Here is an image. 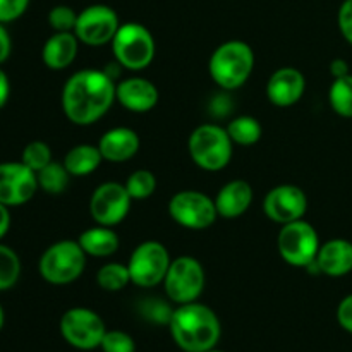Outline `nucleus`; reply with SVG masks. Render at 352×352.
Wrapping results in <instances>:
<instances>
[{
	"mask_svg": "<svg viewBox=\"0 0 352 352\" xmlns=\"http://www.w3.org/2000/svg\"><path fill=\"white\" fill-rule=\"evenodd\" d=\"M36 177L41 191H45L47 195H62L67 189L72 175L69 174L64 164H60V162H50L47 167L38 172Z\"/></svg>",
	"mask_w": 352,
	"mask_h": 352,
	"instance_id": "25",
	"label": "nucleus"
},
{
	"mask_svg": "<svg viewBox=\"0 0 352 352\" xmlns=\"http://www.w3.org/2000/svg\"><path fill=\"white\" fill-rule=\"evenodd\" d=\"M306 210H308L306 192L294 184L275 186L263 199V212L267 219L280 226L301 220Z\"/></svg>",
	"mask_w": 352,
	"mask_h": 352,
	"instance_id": "15",
	"label": "nucleus"
},
{
	"mask_svg": "<svg viewBox=\"0 0 352 352\" xmlns=\"http://www.w3.org/2000/svg\"><path fill=\"white\" fill-rule=\"evenodd\" d=\"M79 246L86 253V256L95 258H109L119 250L120 239L119 234L112 230V227L98 226L86 229L81 236L78 237Z\"/></svg>",
	"mask_w": 352,
	"mask_h": 352,
	"instance_id": "22",
	"label": "nucleus"
},
{
	"mask_svg": "<svg viewBox=\"0 0 352 352\" xmlns=\"http://www.w3.org/2000/svg\"><path fill=\"white\" fill-rule=\"evenodd\" d=\"M21 162L38 174L41 168L47 167L50 162H54L50 146L45 141H31L24 146L23 153H21Z\"/></svg>",
	"mask_w": 352,
	"mask_h": 352,
	"instance_id": "30",
	"label": "nucleus"
},
{
	"mask_svg": "<svg viewBox=\"0 0 352 352\" xmlns=\"http://www.w3.org/2000/svg\"><path fill=\"white\" fill-rule=\"evenodd\" d=\"M100 349L103 352H134L136 344H134L133 337L122 330H107L102 344H100Z\"/></svg>",
	"mask_w": 352,
	"mask_h": 352,
	"instance_id": "32",
	"label": "nucleus"
},
{
	"mask_svg": "<svg viewBox=\"0 0 352 352\" xmlns=\"http://www.w3.org/2000/svg\"><path fill=\"white\" fill-rule=\"evenodd\" d=\"M140 136L131 127H113L103 133L98 141L103 160L112 162V164L131 160L140 151Z\"/></svg>",
	"mask_w": 352,
	"mask_h": 352,
	"instance_id": "18",
	"label": "nucleus"
},
{
	"mask_svg": "<svg viewBox=\"0 0 352 352\" xmlns=\"http://www.w3.org/2000/svg\"><path fill=\"white\" fill-rule=\"evenodd\" d=\"M86 267V253L78 241H57L41 254L38 272L52 285H67L78 280Z\"/></svg>",
	"mask_w": 352,
	"mask_h": 352,
	"instance_id": "5",
	"label": "nucleus"
},
{
	"mask_svg": "<svg viewBox=\"0 0 352 352\" xmlns=\"http://www.w3.org/2000/svg\"><path fill=\"white\" fill-rule=\"evenodd\" d=\"M254 67V52L246 41L229 40L213 50L208 62L210 78L226 91L241 88Z\"/></svg>",
	"mask_w": 352,
	"mask_h": 352,
	"instance_id": "3",
	"label": "nucleus"
},
{
	"mask_svg": "<svg viewBox=\"0 0 352 352\" xmlns=\"http://www.w3.org/2000/svg\"><path fill=\"white\" fill-rule=\"evenodd\" d=\"M10 52H12V40H10V34L3 23H0V64L9 58Z\"/></svg>",
	"mask_w": 352,
	"mask_h": 352,
	"instance_id": "36",
	"label": "nucleus"
},
{
	"mask_svg": "<svg viewBox=\"0 0 352 352\" xmlns=\"http://www.w3.org/2000/svg\"><path fill=\"white\" fill-rule=\"evenodd\" d=\"M102 162L103 157L98 144L81 143L72 146L65 153L62 164L65 165V168H67L72 177H85V175L93 174L102 165Z\"/></svg>",
	"mask_w": 352,
	"mask_h": 352,
	"instance_id": "23",
	"label": "nucleus"
},
{
	"mask_svg": "<svg viewBox=\"0 0 352 352\" xmlns=\"http://www.w3.org/2000/svg\"><path fill=\"white\" fill-rule=\"evenodd\" d=\"M168 215L177 226L189 230H205L219 219L215 199L195 189L175 192L168 201Z\"/></svg>",
	"mask_w": 352,
	"mask_h": 352,
	"instance_id": "10",
	"label": "nucleus"
},
{
	"mask_svg": "<svg viewBox=\"0 0 352 352\" xmlns=\"http://www.w3.org/2000/svg\"><path fill=\"white\" fill-rule=\"evenodd\" d=\"M30 0H0V23L7 24L19 19L28 10Z\"/></svg>",
	"mask_w": 352,
	"mask_h": 352,
	"instance_id": "33",
	"label": "nucleus"
},
{
	"mask_svg": "<svg viewBox=\"0 0 352 352\" xmlns=\"http://www.w3.org/2000/svg\"><path fill=\"white\" fill-rule=\"evenodd\" d=\"M78 23V12L69 6H55L48 12V24L55 33L74 31Z\"/></svg>",
	"mask_w": 352,
	"mask_h": 352,
	"instance_id": "31",
	"label": "nucleus"
},
{
	"mask_svg": "<svg viewBox=\"0 0 352 352\" xmlns=\"http://www.w3.org/2000/svg\"><path fill=\"white\" fill-rule=\"evenodd\" d=\"M79 43L74 31L67 33H54L43 45L41 60L52 71H64L78 57Z\"/></svg>",
	"mask_w": 352,
	"mask_h": 352,
	"instance_id": "21",
	"label": "nucleus"
},
{
	"mask_svg": "<svg viewBox=\"0 0 352 352\" xmlns=\"http://www.w3.org/2000/svg\"><path fill=\"white\" fill-rule=\"evenodd\" d=\"M337 24H339L340 33L346 38L347 43L352 45V0L342 2L339 14H337Z\"/></svg>",
	"mask_w": 352,
	"mask_h": 352,
	"instance_id": "34",
	"label": "nucleus"
},
{
	"mask_svg": "<svg viewBox=\"0 0 352 352\" xmlns=\"http://www.w3.org/2000/svg\"><path fill=\"white\" fill-rule=\"evenodd\" d=\"M337 322L344 330L352 333V294L346 296L337 308Z\"/></svg>",
	"mask_w": 352,
	"mask_h": 352,
	"instance_id": "35",
	"label": "nucleus"
},
{
	"mask_svg": "<svg viewBox=\"0 0 352 352\" xmlns=\"http://www.w3.org/2000/svg\"><path fill=\"white\" fill-rule=\"evenodd\" d=\"M105 332L103 320L89 308H71L60 318L62 337L76 349L91 351L100 347Z\"/></svg>",
	"mask_w": 352,
	"mask_h": 352,
	"instance_id": "11",
	"label": "nucleus"
},
{
	"mask_svg": "<svg viewBox=\"0 0 352 352\" xmlns=\"http://www.w3.org/2000/svg\"><path fill=\"white\" fill-rule=\"evenodd\" d=\"M253 198V188H251L250 182L243 181V179L227 182L215 196V206L219 217L226 220L239 219L241 215H244L250 210Z\"/></svg>",
	"mask_w": 352,
	"mask_h": 352,
	"instance_id": "20",
	"label": "nucleus"
},
{
	"mask_svg": "<svg viewBox=\"0 0 352 352\" xmlns=\"http://www.w3.org/2000/svg\"><path fill=\"white\" fill-rule=\"evenodd\" d=\"M226 131L232 143L239 146H253L261 140V133H263L260 120L253 116L234 117L227 124Z\"/></svg>",
	"mask_w": 352,
	"mask_h": 352,
	"instance_id": "24",
	"label": "nucleus"
},
{
	"mask_svg": "<svg viewBox=\"0 0 352 352\" xmlns=\"http://www.w3.org/2000/svg\"><path fill=\"white\" fill-rule=\"evenodd\" d=\"M21 277V260L12 248L0 244V291H9Z\"/></svg>",
	"mask_w": 352,
	"mask_h": 352,
	"instance_id": "28",
	"label": "nucleus"
},
{
	"mask_svg": "<svg viewBox=\"0 0 352 352\" xmlns=\"http://www.w3.org/2000/svg\"><path fill=\"white\" fill-rule=\"evenodd\" d=\"M2 327H3V309L2 306H0V330H2Z\"/></svg>",
	"mask_w": 352,
	"mask_h": 352,
	"instance_id": "40",
	"label": "nucleus"
},
{
	"mask_svg": "<svg viewBox=\"0 0 352 352\" xmlns=\"http://www.w3.org/2000/svg\"><path fill=\"white\" fill-rule=\"evenodd\" d=\"M330 74H332L333 79L344 78V76L351 74L349 64H347L344 58H333V60L330 62Z\"/></svg>",
	"mask_w": 352,
	"mask_h": 352,
	"instance_id": "37",
	"label": "nucleus"
},
{
	"mask_svg": "<svg viewBox=\"0 0 352 352\" xmlns=\"http://www.w3.org/2000/svg\"><path fill=\"white\" fill-rule=\"evenodd\" d=\"M234 143L226 127L217 124H201L191 133L188 150L191 160L206 172H219L232 160Z\"/></svg>",
	"mask_w": 352,
	"mask_h": 352,
	"instance_id": "4",
	"label": "nucleus"
},
{
	"mask_svg": "<svg viewBox=\"0 0 352 352\" xmlns=\"http://www.w3.org/2000/svg\"><path fill=\"white\" fill-rule=\"evenodd\" d=\"M158 89L146 78H127L116 86V102L134 113H146L157 107Z\"/></svg>",
	"mask_w": 352,
	"mask_h": 352,
	"instance_id": "17",
	"label": "nucleus"
},
{
	"mask_svg": "<svg viewBox=\"0 0 352 352\" xmlns=\"http://www.w3.org/2000/svg\"><path fill=\"white\" fill-rule=\"evenodd\" d=\"M316 265L322 275L339 278L352 272V243L347 239H330L320 246Z\"/></svg>",
	"mask_w": 352,
	"mask_h": 352,
	"instance_id": "19",
	"label": "nucleus"
},
{
	"mask_svg": "<svg viewBox=\"0 0 352 352\" xmlns=\"http://www.w3.org/2000/svg\"><path fill=\"white\" fill-rule=\"evenodd\" d=\"M329 102L337 116L352 119V74L333 79L329 89Z\"/></svg>",
	"mask_w": 352,
	"mask_h": 352,
	"instance_id": "26",
	"label": "nucleus"
},
{
	"mask_svg": "<svg viewBox=\"0 0 352 352\" xmlns=\"http://www.w3.org/2000/svg\"><path fill=\"white\" fill-rule=\"evenodd\" d=\"M96 284L107 292H119L131 284V274L127 265L107 263L96 274Z\"/></svg>",
	"mask_w": 352,
	"mask_h": 352,
	"instance_id": "27",
	"label": "nucleus"
},
{
	"mask_svg": "<svg viewBox=\"0 0 352 352\" xmlns=\"http://www.w3.org/2000/svg\"><path fill=\"white\" fill-rule=\"evenodd\" d=\"M116 82L112 76L98 69L74 72L62 88V110L76 126L98 122L116 102Z\"/></svg>",
	"mask_w": 352,
	"mask_h": 352,
	"instance_id": "1",
	"label": "nucleus"
},
{
	"mask_svg": "<svg viewBox=\"0 0 352 352\" xmlns=\"http://www.w3.org/2000/svg\"><path fill=\"white\" fill-rule=\"evenodd\" d=\"M38 186L36 172L28 168L23 162H2L0 164V203L9 208L30 201Z\"/></svg>",
	"mask_w": 352,
	"mask_h": 352,
	"instance_id": "14",
	"label": "nucleus"
},
{
	"mask_svg": "<svg viewBox=\"0 0 352 352\" xmlns=\"http://www.w3.org/2000/svg\"><path fill=\"white\" fill-rule=\"evenodd\" d=\"M205 268L195 256H179L172 260L164 278L165 294L175 305L198 301L205 291Z\"/></svg>",
	"mask_w": 352,
	"mask_h": 352,
	"instance_id": "8",
	"label": "nucleus"
},
{
	"mask_svg": "<svg viewBox=\"0 0 352 352\" xmlns=\"http://www.w3.org/2000/svg\"><path fill=\"white\" fill-rule=\"evenodd\" d=\"M306 89V79L299 69L280 67L268 78L267 98L272 105L287 109L302 98Z\"/></svg>",
	"mask_w": 352,
	"mask_h": 352,
	"instance_id": "16",
	"label": "nucleus"
},
{
	"mask_svg": "<svg viewBox=\"0 0 352 352\" xmlns=\"http://www.w3.org/2000/svg\"><path fill=\"white\" fill-rule=\"evenodd\" d=\"M119 28L120 21L116 10L103 3H95L78 14L74 34L88 47H103L112 43Z\"/></svg>",
	"mask_w": 352,
	"mask_h": 352,
	"instance_id": "12",
	"label": "nucleus"
},
{
	"mask_svg": "<svg viewBox=\"0 0 352 352\" xmlns=\"http://www.w3.org/2000/svg\"><path fill=\"white\" fill-rule=\"evenodd\" d=\"M320 246L322 243L316 229L302 219L282 226L277 237L278 254L291 267H308L316 260Z\"/></svg>",
	"mask_w": 352,
	"mask_h": 352,
	"instance_id": "7",
	"label": "nucleus"
},
{
	"mask_svg": "<svg viewBox=\"0 0 352 352\" xmlns=\"http://www.w3.org/2000/svg\"><path fill=\"white\" fill-rule=\"evenodd\" d=\"M124 186H126L127 192L133 199H146L157 191V177H155L153 172L140 168L127 177Z\"/></svg>",
	"mask_w": 352,
	"mask_h": 352,
	"instance_id": "29",
	"label": "nucleus"
},
{
	"mask_svg": "<svg viewBox=\"0 0 352 352\" xmlns=\"http://www.w3.org/2000/svg\"><path fill=\"white\" fill-rule=\"evenodd\" d=\"M10 96V82H9V76L6 74V71L0 69V109L6 107V103L9 102Z\"/></svg>",
	"mask_w": 352,
	"mask_h": 352,
	"instance_id": "38",
	"label": "nucleus"
},
{
	"mask_svg": "<svg viewBox=\"0 0 352 352\" xmlns=\"http://www.w3.org/2000/svg\"><path fill=\"white\" fill-rule=\"evenodd\" d=\"M170 263L168 250L160 241H144L133 251L127 261L131 282L143 289L157 287L164 284Z\"/></svg>",
	"mask_w": 352,
	"mask_h": 352,
	"instance_id": "9",
	"label": "nucleus"
},
{
	"mask_svg": "<svg viewBox=\"0 0 352 352\" xmlns=\"http://www.w3.org/2000/svg\"><path fill=\"white\" fill-rule=\"evenodd\" d=\"M205 352H222V351H215V349H210V351H205Z\"/></svg>",
	"mask_w": 352,
	"mask_h": 352,
	"instance_id": "41",
	"label": "nucleus"
},
{
	"mask_svg": "<svg viewBox=\"0 0 352 352\" xmlns=\"http://www.w3.org/2000/svg\"><path fill=\"white\" fill-rule=\"evenodd\" d=\"M116 62L129 71H143L153 62L157 45L151 31L140 23L120 24L110 43Z\"/></svg>",
	"mask_w": 352,
	"mask_h": 352,
	"instance_id": "6",
	"label": "nucleus"
},
{
	"mask_svg": "<svg viewBox=\"0 0 352 352\" xmlns=\"http://www.w3.org/2000/svg\"><path fill=\"white\" fill-rule=\"evenodd\" d=\"M172 339L186 352H205L217 346L222 333L219 316L201 302L179 305L168 322Z\"/></svg>",
	"mask_w": 352,
	"mask_h": 352,
	"instance_id": "2",
	"label": "nucleus"
},
{
	"mask_svg": "<svg viewBox=\"0 0 352 352\" xmlns=\"http://www.w3.org/2000/svg\"><path fill=\"white\" fill-rule=\"evenodd\" d=\"M9 229H10L9 206L0 203V241H2V237H6V234L9 232Z\"/></svg>",
	"mask_w": 352,
	"mask_h": 352,
	"instance_id": "39",
	"label": "nucleus"
},
{
	"mask_svg": "<svg viewBox=\"0 0 352 352\" xmlns=\"http://www.w3.org/2000/svg\"><path fill=\"white\" fill-rule=\"evenodd\" d=\"M133 198L120 182H103L89 198V215L98 226L113 227L124 222Z\"/></svg>",
	"mask_w": 352,
	"mask_h": 352,
	"instance_id": "13",
	"label": "nucleus"
}]
</instances>
